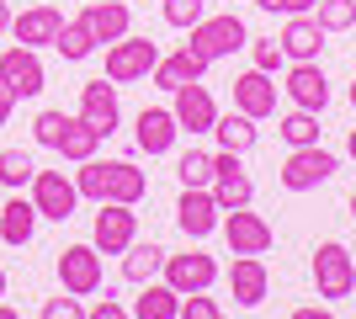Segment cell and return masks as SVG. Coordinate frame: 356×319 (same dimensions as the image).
<instances>
[{"instance_id": "cell-1", "label": "cell", "mask_w": 356, "mask_h": 319, "mask_svg": "<svg viewBox=\"0 0 356 319\" xmlns=\"http://www.w3.org/2000/svg\"><path fill=\"white\" fill-rule=\"evenodd\" d=\"M314 288H319L325 304H346L356 293V261L341 240H325L314 250Z\"/></svg>"}, {"instance_id": "cell-2", "label": "cell", "mask_w": 356, "mask_h": 319, "mask_svg": "<svg viewBox=\"0 0 356 319\" xmlns=\"http://www.w3.org/2000/svg\"><path fill=\"white\" fill-rule=\"evenodd\" d=\"M160 64V43L154 38H118L106 43V80L112 85H134V80H149V69Z\"/></svg>"}, {"instance_id": "cell-3", "label": "cell", "mask_w": 356, "mask_h": 319, "mask_svg": "<svg viewBox=\"0 0 356 319\" xmlns=\"http://www.w3.org/2000/svg\"><path fill=\"white\" fill-rule=\"evenodd\" d=\"M335 170H341V160H335L325 144H303V149H293V154L282 160L277 181H282L287 192H314V186H325Z\"/></svg>"}, {"instance_id": "cell-4", "label": "cell", "mask_w": 356, "mask_h": 319, "mask_svg": "<svg viewBox=\"0 0 356 319\" xmlns=\"http://www.w3.org/2000/svg\"><path fill=\"white\" fill-rule=\"evenodd\" d=\"M239 160H245V154H234V149H218V154H213V202H218L223 213L250 208V202H255V181L245 176Z\"/></svg>"}, {"instance_id": "cell-5", "label": "cell", "mask_w": 356, "mask_h": 319, "mask_svg": "<svg viewBox=\"0 0 356 319\" xmlns=\"http://www.w3.org/2000/svg\"><path fill=\"white\" fill-rule=\"evenodd\" d=\"M134 240H138V213L128 208V202H102L96 224H90V245H96L102 256H122Z\"/></svg>"}, {"instance_id": "cell-6", "label": "cell", "mask_w": 356, "mask_h": 319, "mask_svg": "<svg viewBox=\"0 0 356 319\" xmlns=\"http://www.w3.org/2000/svg\"><path fill=\"white\" fill-rule=\"evenodd\" d=\"M192 32V48L197 54H208V59H223V54H239V48L250 43V32H245V22H239L234 11H223V16H202Z\"/></svg>"}, {"instance_id": "cell-7", "label": "cell", "mask_w": 356, "mask_h": 319, "mask_svg": "<svg viewBox=\"0 0 356 319\" xmlns=\"http://www.w3.org/2000/svg\"><path fill=\"white\" fill-rule=\"evenodd\" d=\"M170 112H176V128L181 133H213V122H218V101L202 80H186L170 91Z\"/></svg>"}, {"instance_id": "cell-8", "label": "cell", "mask_w": 356, "mask_h": 319, "mask_svg": "<svg viewBox=\"0 0 356 319\" xmlns=\"http://www.w3.org/2000/svg\"><path fill=\"white\" fill-rule=\"evenodd\" d=\"M80 122H86L90 133H102V138H112L118 133V122H122V106H118V85L112 80H86L80 85Z\"/></svg>"}, {"instance_id": "cell-9", "label": "cell", "mask_w": 356, "mask_h": 319, "mask_svg": "<svg viewBox=\"0 0 356 319\" xmlns=\"http://www.w3.org/2000/svg\"><path fill=\"white\" fill-rule=\"evenodd\" d=\"M176 224H181V234H186V240H208L213 229L223 224V208L213 202V186H181Z\"/></svg>"}, {"instance_id": "cell-10", "label": "cell", "mask_w": 356, "mask_h": 319, "mask_svg": "<svg viewBox=\"0 0 356 319\" xmlns=\"http://www.w3.org/2000/svg\"><path fill=\"white\" fill-rule=\"evenodd\" d=\"M59 282L74 298L102 293V250H96V245H70V250H59Z\"/></svg>"}, {"instance_id": "cell-11", "label": "cell", "mask_w": 356, "mask_h": 319, "mask_svg": "<svg viewBox=\"0 0 356 319\" xmlns=\"http://www.w3.org/2000/svg\"><path fill=\"white\" fill-rule=\"evenodd\" d=\"M160 277L181 293V298H186V293H208L213 282H218V261L202 256V250H186V256H170V250H165Z\"/></svg>"}, {"instance_id": "cell-12", "label": "cell", "mask_w": 356, "mask_h": 319, "mask_svg": "<svg viewBox=\"0 0 356 319\" xmlns=\"http://www.w3.org/2000/svg\"><path fill=\"white\" fill-rule=\"evenodd\" d=\"M74 202H80V192H74V181L64 170H38L32 176V208H38V218L64 224V218H74Z\"/></svg>"}, {"instance_id": "cell-13", "label": "cell", "mask_w": 356, "mask_h": 319, "mask_svg": "<svg viewBox=\"0 0 356 319\" xmlns=\"http://www.w3.org/2000/svg\"><path fill=\"white\" fill-rule=\"evenodd\" d=\"M223 240H229V250L234 256H266L271 250V224L261 218V213H250V208H234V213H223Z\"/></svg>"}, {"instance_id": "cell-14", "label": "cell", "mask_w": 356, "mask_h": 319, "mask_svg": "<svg viewBox=\"0 0 356 319\" xmlns=\"http://www.w3.org/2000/svg\"><path fill=\"white\" fill-rule=\"evenodd\" d=\"M0 75H6V85L16 91V101L43 96V85H48L43 59H38V48H27V43H11L6 54H0Z\"/></svg>"}, {"instance_id": "cell-15", "label": "cell", "mask_w": 356, "mask_h": 319, "mask_svg": "<svg viewBox=\"0 0 356 319\" xmlns=\"http://www.w3.org/2000/svg\"><path fill=\"white\" fill-rule=\"evenodd\" d=\"M282 91H287V101L303 106V112H325L330 106V80H325V69H319V59L293 64L287 80H282Z\"/></svg>"}, {"instance_id": "cell-16", "label": "cell", "mask_w": 356, "mask_h": 319, "mask_svg": "<svg viewBox=\"0 0 356 319\" xmlns=\"http://www.w3.org/2000/svg\"><path fill=\"white\" fill-rule=\"evenodd\" d=\"M208 69H213L208 54H197L192 43H181L176 54H160V64L149 69V80H154L160 91H176V85H186V80H202Z\"/></svg>"}, {"instance_id": "cell-17", "label": "cell", "mask_w": 356, "mask_h": 319, "mask_svg": "<svg viewBox=\"0 0 356 319\" xmlns=\"http://www.w3.org/2000/svg\"><path fill=\"white\" fill-rule=\"evenodd\" d=\"M80 22H86V32L96 38V43H118V38L134 32V11H128V0H90L86 11H80Z\"/></svg>"}, {"instance_id": "cell-18", "label": "cell", "mask_w": 356, "mask_h": 319, "mask_svg": "<svg viewBox=\"0 0 356 319\" xmlns=\"http://www.w3.org/2000/svg\"><path fill=\"white\" fill-rule=\"evenodd\" d=\"M266 288H271L266 261L261 256H234V266H229V293H234V304L239 309H261L266 304Z\"/></svg>"}, {"instance_id": "cell-19", "label": "cell", "mask_w": 356, "mask_h": 319, "mask_svg": "<svg viewBox=\"0 0 356 319\" xmlns=\"http://www.w3.org/2000/svg\"><path fill=\"white\" fill-rule=\"evenodd\" d=\"M176 133H181V128H176V112H170V106H144V112H138L134 144L154 160V154H170V149H176Z\"/></svg>"}, {"instance_id": "cell-20", "label": "cell", "mask_w": 356, "mask_h": 319, "mask_svg": "<svg viewBox=\"0 0 356 319\" xmlns=\"http://www.w3.org/2000/svg\"><path fill=\"white\" fill-rule=\"evenodd\" d=\"M234 106L255 122L271 117V112H277V80H271L266 69H245V75L234 80Z\"/></svg>"}, {"instance_id": "cell-21", "label": "cell", "mask_w": 356, "mask_h": 319, "mask_svg": "<svg viewBox=\"0 0 356 319\" xmlns=\"http://www.w3.org/2000/svg\"><path fill=\"white\" fill-rule=\"evenodd\" d=\"M59 27H64L59 6H32V11L11 16V38H16V43H27V48H54Z\"/></svg>"}, {"instance_id": "cell-22", "label": "cell", "mask_w": 356, "mask_h": 319, "mask_svg": "<svg viewBox=\"0 0 356 319\" xmlns=\"http://www.w3.org/2000/svg\"><path fill=\"white\" fill-rule=\"evenodd\" d=\"M282 54L293 64H303V59H319L325 54V27L314 22V11H303V16H287V27H282Z\"/></svg>"}, {"instance_id": "cell-23", "label": "cell", "mask_w": 356, "mask_h": 319, "mask_svg": "<svg viewBox=\"0 0 356 319\" xmlns=\"http://www.w3.org/2000/svg\"><path fill=\"white\" fill-rule=\"evenodd\" d=\"M32 234H38V208H32V197L16 192V197L0 208V245L22 250V245H32Z\"/></svg>"}, {"instance_id": "cell-24", "label": "cell", "mask_w": 356, "mask_h": 319, "mask_svg": "<svg viewBox=\"0 0 356 319\" xmlns=\"http://www.w3.org/2000/svg\"><path fill=\"white\" fill-rule=\"evenodd\" d=\"M149 192V176L134 165V160H106V202H128L138 208Z\"/></svg>"}, {"instance_id": "cell-25", "label": "cell", "mask_w": 356, "mask_h": 319, "mask_svg": "<svg viewBox=\"0 0 356 319\" xmlns=\"http://www.w3.org/2000/svg\"><path fill=\"white\" fill-rule=\"evenodd\" d=\"M181 314V293L170 288V282H154L149 277L144 293L134 298V319H176Z\"/></svg>"}, {"instance_id": "cell-26", "label": "cell", "mask_w": 356, "mask_h": 319, "mask_svg": "<svg viewBox=\"0 0 356 319\" xmlns=\"http://www.w3.org/2000/svg\"><path fill=\"white\" fill-rule=\"evenodd\" d=\"M213 133H218L223 149H234V154H250L255 149V138H261V128H255V117H245V112H218V122H213Z\"/></svg>"}, {"instance_id": "cell-27", "label": "cell", "mask_w": 356, "mask_h": 319, "mask_svg": "<svg viewBox=\"0 0 356 319\" xmlns=\"http://www.w3.org/2000/svg\"><path fill=\"white\" fill-rule=\"evenodd\" d=\"M160 266H165V245H154V240H134L122 250V277L138 282V288H144L149 277H160Z\"/></svg>"}, {"instance_id": "cell-28", "label": "cell", "mask_w": 356, "mask_h": 319, "mask_svg": "<svg viewBox=\"0 0 356 319\" xmlns=\"http://www.w3.org/2000/svg\"><path fill=\"white\" fill-rule=\"evenodd\" d=\"M54 48H59V59L64 64H80V59H90V54H96V38H90L86 32V22H80V16H74V22H64L59 27V38H54Z\"/></svg>"}, {"instance_id": "cell-29", "label": "cell", "mask_w": 356, "mask_h": 319, "mask_svg": "<svg viewBox=\"0 0 356 319\" xmlns=\"http://www.w3.org/2000/svg\"><path fill=\"white\" fill-rule=\"evenodd\" d=\"M96 149H102V133H90L80 117L64 122V138H59V154H64V160H74V165H80V160H90Z\"/></svg>"}, {"instance_id": "cell-30", "label": "cell", "mask_w": 356, "mask_h": 319, "mask_svg": "<svg viewBox=\"0 0 356 319\" xmlns=\"http://www.w3.org/2000/svg\"><path fill=\"white\" fill-rule=\"evenodd\" d=\"M277 133H282L293 149H303V144H319V112H303V106H293V112L277 122Z\"/></svg>"}, {"instance_id": "cell-31", "label": "cell", "mask_w": 356, "mask_h": 319, "mask_svg": "<svg viewBox=\"0 0 356 319\" xmlns=\"http://www.w3.org/2000/svg\"><path fill=\"white\" fill-rule=\"evenodd\" d=\"M32 176H38L32 154H22V149H0V186L22 192V186H32Z\"/></svg>"}, {"instance_id": "cell-32", "label": "cell", "mask_w": 356, "mask_h": 319, "mask_svg": "<svg viewBox=\"0 0 356 319\" xmlns=\"http://www.w3.org/2000/svg\"><path fill=\"white\" fill-rule=\"evenodd\" d=\"M314 22L325 32H351L356 27V0H319V6H314Z\"/></svg>"}, {"instance_id": "cell-33", "label": "cell", "mask_w": 356, "mask_h": 319, "mask_svg": "<svg viewBox=\"0 0 356 319\" xmlns=\"http://www.w3.org/2000/svg\"><path fill=\"white\" fill-rule=\"evenodd\" d=\"M74 192L80 197H90V202H106V160H80V176H74Z\"/></svg>"}, {"instance_id": "cell-34", "label": "cell", "mask_w": 356, "mask_h": 319, "mask_svg": "<svg viewBox=\"0 0 356 319\" xmlns=\"http://www.w3.org/2000/svg\"><path fill=\"white\" fill-rule=\"evenodd\" d=\"M176 176H181V186H213V154L186 149L176 160Z\"/></svg>"}, {"instance_id": "cell-35", "label": "cell", "mask_w": 356, "mask_h": 319, "mask_svg": "<svg viewBox=\"0 0 356 319\" xmlns=\"http://www.w3.org/2000/svg\"><path fill=\"white\" fill-rule=\"evenodd\" d=\"M64 122H70V117L48 106V112H38V117H32V138H38L43 149H59V138H64Z\"/></svg>"}, {"instance_id": "cell-36", "label": "cell", "mask_w": 356, "mask_h": 319, "mask_svg": "<svg viewBox=\"0 0 356 319\" xmlns=\"http://www.w3.org/2000/svg\"><path fill=\"white\" fill-rule=\"evenodd\" d=\"M202 16H208V0H165V22H170V27H197V22H202Z\"/></svg>"}, {"instance_id": "cell-37", "label": "cell", "mask_w": 356, "mask_h": 319, "mask_svg": "<svg viewBox=\"0 0 356 319\" xmlns=\"http://www.w3.org/2000/svg\"><path fill=\"white\" fill-rule=\"evenodd\" d=\"M255 69H266V75H277V69H282L287 64V54H282V43H277V38H255Z\"/></svg>"}, {"instance_id": "cell-38", "label": "cell", "mask_w": 356, "mask_h": 319, "mask_svg": "<svg viewBox=\"0 0 356 319\" xmlns=\"http://www.w3.org/2000/svg\"><path fill=\"white\" fill-rule=\"evenodd\" d=\"M176 319H223V309L213 304L208 293H186V298H181V314Z\"/></svg>"}, {"instance_id": "cell-39", "label": "cell", "mask_w": 356, "mask_h": 319, "mask_svg": "<svg viewBox=\"0 0 356 319\" xmlns=\"http://www.w3.org/2000/svg\"><path fill=\"white\" fill-rule=\"evenodd\" d=\"M86 314V304L74 298V293H64V298H48L43 304V319H80Z\"/></svg>"}, {"instance_id": "cell-40", "label": "cell", "mask_w": 356, "mask_h": 319, "mask_svg": "<svg viewBox=\"0 0 356 319\" xmlns=\"http://www.w3.org/2000/svg\"><path fill=\"white\" fill-rule=\"evenodd\" d=\"M261 11H282V16H303V11H314L319 0H255Z\"/></svg>"}, {"instance_id": "cell-41", "label": "cell", "mask_w": 356, "mask_h": 319, "mask_svg": "<svg viewBox=\"0 0 356 319\" xmlns=\"http://www.w3.org/2000/svg\"><path fill=\"white\" fill-rule=\"evenodd\" d=\"M122 314H128V309H122L118 298H112V293H106L102 304H90V319H122Z\"/></svg>"}, {"instance_id": "cell-42", "label": "cell", "mask_w": 356, "mask_h": 319, "mask_svg": "<svg viewBox=\"0 0 356 319\" xmlns=\"http://www.w3.org/2000/svg\"><path fill=\"white\" fill-rule=\"evenodd\" d=\"M11 106H16V91L6 85V75H0V128H6V117H11Z\"/></svg>"}, {"instance_id": "cell-43", "label": "cell", "mask_w": 356, "mask_h": 319, "mask_svg": "<svg viewBox=\"0 0 356 319\" xmlns=\"http://www.w3.org/2000/svg\"><path fill=\"white\" fill-rule=\"evenodd\" d=\"M0 32H11V6L0 0Z\"/></svg>"}, {"instance_id": "cell-44", "label": "cell", "mask_w": 356, "mask_h": 319, "mask_svg": "<svg viewBox=\"0 0 356 319\" xmlns=\"http://www.w3.org/2000/svg\"><path fill=\"white\" fill-rule=\"evenodd\" d=\"M346 154H351V160H356V128H351V133H346Z\"/></svg>"}, {"instance_id": "cell-45", "label": "cell", "mask_w": 356, "mask_h": 319, "mask_svg": "<svg viewBox=\"0 0 356 319\" xmlns=\"http://www.w3.org/2000/svg\"><path fill=\"white\" fill-rule=\"evenodd\" d=\"M0 298H6V272H0Z\"/></svg>"}, {"instance_id": "cell-46", "label": "cell", "mask_w": 356, "mask_h": 319, "mask_svg": "<svg viewBox=\"0 0 356 319\" xmlns=\"http://www.w3.org/2000/svg\"><path fill=\"white\" fill-rule=\"evenodd\" d=\"M351 218H356V192H351Z\"/></svg>"}, {"instance_id": "cell-47", "label": "cell", "mask_w": 356, "mask_h": 319, "mask_svg": "<svg viewBox=\"0 0 356 319\" xmlns=\"http://www.w3.org/2000/svg\"><path fill=\"white\" fill-rule=\"evenodd\" d=\"M351 106H356V85H351Z\"/></svg>"}]
</instances>
